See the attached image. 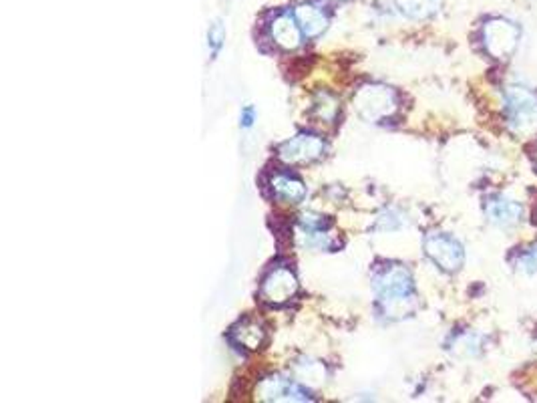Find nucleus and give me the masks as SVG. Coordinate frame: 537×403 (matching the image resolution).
<instances>
[{"label": "nucleus", "instance_id": "1", "mask_svg": "<svg viewBox=\"0 0 537 403\" xmlns=\"http://www.w3.org/2000/svg\"><path fill=\"white\" fill-rule=\"evenodd\" d=\"M382 313L388 319H403L414 311L413 277L403 264H388L374 279Z\"/></svg>", "mask_w": 537, "mask_h": 403}, {"label": "nucleus", "instance_id": "2", "mask_svg": "<svg viewBox=\"0 0 537 403\" xmlns=\"http://www.w3.org/2000/svg\"><path fill=\"white\" fill-rule=\"evenodd\" d=\"M506 116L516 135L537 133V93L524 85H509L506 89Z\"/></svg>", "mask_w": 537, "mask_h": 403}, {"label": "nucleus", "instance_id": "3", "mask_svg": "<svg viewBox=\"0 0 537 403\" xmlns=\"http://www.w3.org/2000/svg\"><path fill=\"white\" fill-rule=\"evenodd\" d=\"M353 107L364 121L380 124V121H387L395 116L398 109V97L387 85L369 83L354 93Z\"/></svg>", "mask_w": 537, "mask_h": 403}, {"label": "nucleus", "instance_id": "4", "mask_svg": "<svg viewBox=\"0 0 537 403\" xmlns=\"http://www.w3.org/2000/svg\"><path fill=\"white\" fill-rule=\"evenodd\" d=\"M324 151H327V143L322 141V137L314 133H298L280 145L278 158L286 166H308L322 159Z\"/></svg>", "mask_w": 537, "mask_h": 403}, {"label": "nucleus", "instance_id": "5", "mask_svg": "<svg viewBox=\"0 0 537 403\" xmlns=\"http://www.w3.org/2000/svg\"><path fill=\"white\" fill-rule=\"evenodd\" d=\"M483 45L493 59L506 61L517 51L519 29L506 19H493L483 27Z\"/></svg>", "mask_w": 537, "mask_h": 403}, {"label": "nucleus", "instance_id": "6", "mask_svg": "<svg viewBox=\"0 0 537 403\" xmlns=\"http://www.w3.org/2000/svg\"><path fill=\"white\" fill-rule=\"evenodd\" d=\"M425 253L445 272H457L463 266V261H465L459 242L447 236V234H430V236H427Z\"/></svg>", "mask_w": 537, "mask_h": 403}, {"label": "nucleus", "instance_id": "7", "mask_svg": "<svg viewBox=\"0 0 537 403\" xmlns=\"http://www.w3.org/2000/svg\"><path fill=\"white\" fill-rule=\"evenodd\" d=\"M298 293V280L296 274L286 266H276L266 274L260 287V295H262L268 304H284L290 298H294Z\"/></svg>", "mask_w": 537, "mask_h": 403}, {"label": "nucleus", "instance_id": "8", "mask_svg": "<svg viewBox=\"0 0 537 403\" xmlns=\"http://www.w3.org/2000/svg\"><path fill=\"white\" fill-rule=\"evenodd\" d=\"M256 399L260 401H312L306 390L298 385V382H292L288 377L282 375H270L264 377L260 382L256 390Z\"/></svg>", "mask_w": 537, "mask_h": 403}, {"label": "nucleus", "instance_id": "9", "mask_svg": "<svg viewBox=\"0 0 537 403\" xmlns=\"http://www.w3.org/2000/svg\"><path fill=\"white\" fill-rule=\"evenodd\" d=\"M303 29L296 21L294 14L282 13L270 22V39L274 45H278L284 51H296L303 45Z\"/></svg>", "mask_w": 537, "mask_h": 403}, {"label": "nucleus", "instance_id": "10", "mask_svg": "<svg viewBox=\"0 0 537 403\" xmlns=\"http://www.w3.org/2000/svg\"><path fill=\"white\" fill-rule=\"evenodd\" d=\"M485 214L490 218V222L501 226V228H509V226H516L519 220H522L524 208L519 206L516 200L495 196L487 200Z\"/></svg>", "mask_w": 537, "mask_h": 403}, {"label": "nucleus", "instance_id": "11", "mask_svg": "<svg viewBox=\"0 0 537 403\" xmlns=\"http://www.w3.org/2000/svg\"><path fill=\"white\" fill-rule=\"evenodd\" d=\"M230 339L234 345L242 347V349L256 351L266 341V330L262 327V322L246 319V321H240L238 325L230 330Z\"/></svg>", "mask_w": 537, "mask_h": 403}, {"label": "nucleus", "instance_id": "12", "mask_svg": "<svg viewBox=\"0 0 537 403\" xmlns=\"http://www.w3.org/2000/svg\"><path fill=\"white\" fill-rule=\"evenodd\" d=\"M294 16L300 24V29H303V32H304V37H308V39L320 37L328 27L327 13H324L322 8H319L316 4L296 6Z\"/></svg>", "mask_w": 537, "mask_h": 403}, {"label": "nucleus", "instance_id": "13", "mask_svg": "<svg viewBox=\"0 0 537 403\" xmlns=\"http://www.w3.org/2000/svg\"><path fill=\"white\" fill-rule=\"evenodd\" d=\"M270 192L274 198L288 202V204H298V202L306 198L304 182H300L298 177L288 174H276L270 180Z\"/></svg>", "mask_w": 537, "mask_h": 403}, {"label": "nucleus", "instance_id": "14", "mask_svg": "<svg viewBox=\"0 0 537 403\" xmlns=\"http://www.w3.org/2000/svg\"><path fill=\"white\" fill-rule=\"evenodd\" d=\"M398 11L413 21H422L439 11L441 0H395Z\"/></svg>", "mask_w": 537, "mask_h": 403}, {"label": "nucleus", "instance_id": "15", "mask_svg": "<svg viewBox=\"0 0 537 403\" xmlns=\"http://www.w3.org/2000/svg\"><path fill=\"white\" fill-rule=\"evenodd\" d=\"M296 377L308 387H319L327 382V369L319 361H303L296 365Z\"/></svg>", "mask_w": 537, "mask_h": 403}, {"label": "nucleus", "instance_id": "16", "mask_svg": "<svg viewBox=\"0 0 537 403\" xmlns=\"http://www.w3.org/2000/svg\"><path fill=\"white\" fill-rule=\"evenodd\" d=\"M340 111V103L335 95L330 93H319L312 105V113L314 117H319L320 121H327V124H335Z\"/></svg>", "mask_w": 537, "mask_h": 403}, {"label": "nucleus", "instance_id": "17", "mask_svg": "<svg viewBox=\"0 0 537 403\" xmlns=\"http://www.w3.org/2000/svg\"><path fill=\"white\" fill-rule=\"evenodd\" d=\"M224 40H226L224 24L216 21V22L209 27V30H208V47H209L211 55L216 56V55L219 53V48L224 47Z\"/></svg>", "mask_w": 537, "mask_h": 403}, {"label": "nucleus", "instance_id": "18", "mask_svg": "<svg viewBox=\"0 0 537 403\" xmlns=\"http://www.w3.org/2000/svg\"><path fill=\"white\" fill-rule=\"evenodd\" d=\"M519 269L525 272H537V246H533L532 250H527L522 256H519Z\"/></svg>", "mask_w": 537, "mask_h": 403}, {"label": "nucleus", "instance_id": "19", "mask_svg": "<svg viewBox=\"0 0 537 403\" xmlns=\"http://www.w3.org/2000/svg\"><path fill=\"white\" fill-rule=\"evenodd\" d=\"M256 121V109L251 107V105H248V107L242 109V116H240V125L243 129H250L251 125H254Z\"/></svg>", "mask_w": 537, "mask_h": 403}, {"label": "nucleus", "instance_id": "20", "mask_svg": "<svg viewBox=\"0 0 537 403\" xmlns=\"http://www.w3.org/2000/svg\"><path fill=\"white\" fill-rule=\"evenodd\" d=\"M332 3H343V0H332Z\"/></svg>", "mask_w": 537, "mask_h": 403}]
</instances>
